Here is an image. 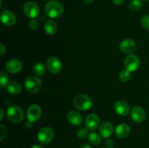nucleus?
<instances>
[{
	"instance_id": "1",
	"label": "nucleus",
	"mask_w": 149,
	"mask_h": 148,
	"mask_svg": "<svg viewBox=\"0 0 149 148\" xmlns=\"http://www.w3.org/2000/svg\"><path fill=\"white\" fill-rule=\"evenodd\" d=\"M45 13L52 18L60 17L63 13L64 8L61 3L57 1H51L47 3L45 7Z\"/></svg>"
},
{
	"instance_id": "2",
	"label": "nucleus",
	"mask_w": 149,
	"mask_h": 148,
	"mask_svg": "<svg viewBox=\"0 0 149 148\" xmlns=\"http://www.w3.org/2000/svg\"><path fill=\"white\" fill-rule=\"evenodd\" d=\"M74 107L81 111H87L93 107V100L89 96L85 94H79L74 99Z\"/></svg>"
},
{
	"instance_id": "3",
	"label": "nucleus",
	"mask_w": 149,
	"mask_h": 148,
	"mask_svg": "<svg viewBox=\"0 0 149 148\" xmlns=\"http://www.w3.org/2000/svg\"><path fill=\"white\" fill-rule=\"evenodd\" d=\"M42 86V81L36 75H30L25 81V88L30 94H36L40 90Z\"/></svg>"
},
{
	"instance_id": "4",
	"label": "nucleus",
	"mask_w": 149,
	"mask_h": 148,
	"mask_svg": "<svg viewBox=\"0 0 149 148\" xmlns=\"http://www.w3.org/2000/svg\"><path fill=\"white\" fill-rule=\"evenodd\" d=\"M7 118L10 121L14 123H19L23 120V111L20 107L16 105L11 106L7 112Z\"/></svg>"
},
{
	"instance_id": "5",
	"label": "nucleus",
	"mask_w": 149,
	"mask_h": 148,
	"mask_svg": "<svg viewBox=\"0 0 149 148\" xmlns=\"http://www.w3.org/2000/svg\"><path fill=\"white\" fill-rule=\"evenodd\" d=\"M38 140L43 145H47L54 138V131L51 128H42L38 133Z\"/></svg>"
},
{
	"instance_id": "6",
	"label": "nucleus",
	"mask_w": 149,
	"mask_h": 148,
	"mask_svg": "<svg viewBox=\"0 0 149 148\" xmlns=\"http://www.w3.org/2000/svg\"><path fill=\"white\" fill-rule=\"evenodd\" d=\"M23 12L29 18H35L39 14V7L33 1H28L23 6Z\"/></svg>"
},
{
	"instance_id": "7",
	"label": "nucleus",
	"mask_w": 149,
	"mask_h": 148,
	"mask_svg": "<svg viewBox=\"0 0 149 148\" xmlns=\"http://www.w3.org/2000/svg\"><path fill=\"white\" fill-rule=\"evenodd\" d=\"M139 57L135 55H130L126 57L125 60V67L127 71L130 72H133L135 71L140 66Z\"/></svg>"
},
{
	"instance_id": "8",
	"label": "nucleus",
	"mask_w": 149,
	"mask_h": 148,
	"mask_svg": "<svg viewBox=\"0 0 149 148\" xmlns=\"http://www.w3.org/2000/svg\"><path fill=\"white\" fill-rule=\"evenodd\" d=\"M28 120L31 122H35L39 120L42 115V109L37 104H32L27 110Z\"/></svg>"
},
{
	"instance_id": "9",
	"label": "nucleus",
	"mask_w": 149,
	"mask_h": 148,
	"mask_svg": "<svg viewBox=\"0 0 149 148\" xmlns=\"http://www.w3.org/2000/svg\"><path fill=\"white\" fill-rule=\"evenodd\" d=\"M47 68L52 73H58L62 69V62L56 57H51L47 62Z\"/></svg>"
},
{
	"instance_id": "10",
	"label": "nucleus",
	"mask_w": 149,
	"mask_h": 148,
	"mask_svg": "<svg viewBox=\"0 0 149 148\" xmlns=\"http://www.w3.org/2000/svg\"><path fill=\"white\" fill-rule=\"evenodd\" d=\"M100 118L96 114H90L85 120V126L88 130L93 131L97 129L100 125Z\"/></svg>"
},
{
	"instance_id": "11",
	"label": "nucleus",
	"mask_w": 149,
	"mask_h": 148,
	"mask_svg": "<svg viewBox=\"0 0 149 148\" xmlns=\"http://www.w3.org/2000/svg\"><path fill=\"white\" fill-rule=\"evenodd\" d=\"M119 49L123 53L130 54L136 49V44L132 39H125L120 43Z\"/></svg>"
},
{
	"instance_id": "12",
	"label": "nucleus",
	"mask_w": 149,
	"mask_h": 148,
	"mask_svg": "<svg viewBox=\"0 0 149 148\" xmlns=\"http://www.w3.org/2000/svg\"><path fill=\"white\" fill-rule=\"evenodd\" d=\"M6 70L11 73H17L22 70L23 64L18 59H11L7 62L5 65Z\"/></svg>"
},
{
	"instance_id": "13",
	"label": "nucleus",
	"mask_w": 149,
	"mask_h": 148,
	"mask_svg": "<svg viewBox=\"0 0 149 148\" xmlns=\"http://www.w3.org/2000/svg\"><path fill=\"white\" fill-rule=\"evenodd\" d=\"M114 110L118 115L122 116H125L128 115L130 110V107L127 102L125 101H118L114 104Z\"/></svg>"
},
{
	"instance_id": "14",
	"label": "nucleus",
	"mask_w": 149,
	"mask_h": 148,
	"mask_svg": "<svg viewBox=\"0 0 149 148\" xmlns=\"http://www.w3.org/2000/svg\"><path fill=\"white\" fill-rule=\"evenodd\" d=\"M1 20L5 26H10L15 23L16 17L14 13L9 10H4L1 14Z\"/></svg>"
},
{
	"instance_id": "15",
	"label": "nucleus",
	"mask_w": 149,
	"mask_h": 148,
	"mask_svg": "<svg viewBox=\"0 0 149 148\" xmlns=\"http://www.w3.org/2000/svg\"><path fill=\"white\" fill-rule=\"evenodd\" d=\"M131 116H132V120L136 123H141L145 120L146 113L144 111L143 108L139 106L133 107L131 112Z\"/></svg>"
},
{
	"instance_id": "16",
	"label": "nucleus",
	"mask_w": 149,
	"mask_h": 148,
	"mask_svg": "<svg viewBox=\"0 0 149 148\" xmlns=\"http://www.w3.org/2000/svg\"><path fill=\"white\" fill-rule=\"evenodd\" d=\"M130 132V126L126 123L119 124L115 130V133H116V136L120 139H125L127 136H129Z\"/></svg>"
},
{
	"instance_id": "17",
	"label": "nucleus",
	"mask_w": 149,
	"mask_h": 148,
	"mask_svg": "<svg viewBox=\"0 0 149 148\" xmlns=\"http://www.w3.org/2000/svg\"><path fill=\"white\" fill-rule=\"evenodd\" d=\"M113 131V126L110 122H105L100 126L99 132L100 135L104 138H109L111 136Z\"/></svg>"
},
{
	"instance_id": "18",
	"label": "nucleus",
	"mask_w": 149,
	"mask_h": 148,
	"mask_svg": "<svg viewBox=\"0 0 149 148\" xmlns=\"http://www.w3.org/2000/svg\"><path fill=\"white\" fill-rule=\"evenodd\" d=\"M68 122L74 126H79L82 122V117L77 111H71L67 115Z\"/></svg>"
},
{
	"instance_id": "19",
	"label": "nucleus",
	"mask_w": 149,
	"mask_h": 148,
	"mask_svg": "<svg viewBox=\"0 0 149 148\" xmlns=\"http://www.w3.org/2000/svg\"><path fill=\"white\" fill-rule=\"evenodd\" d=\"M44 29L47 34L53 35L57 31V25L53 20H48L45 23Z\"/></svg>"
},
{
	"instance_id": "20",
	"label": "nucleus",
	"mask_w": 149,
	"mask_h": 148,
	"mask_svg": "<svg viewBox=\"0 0 149 148\" xmlns=\"http://www.w3.org/2000/svg\"><path fill=\"white\" fill-rule=\"evenodd\" d=\"M7 89L10 94L15 95V94H19L21 91L22 88L19 83L16 82V81H13L7 86Z\"/></svg>"
},
{
	"instance_id": "21",
	"label": "nucleus",
	"mask_w": 149,
	"mask_h": 148,
	"mask_svg": "<svg viewBox=\"0 0 149 148\" xmlns=\"http://www.w3.org/2000/svg\"><path fill=\"white\" fill-rule=\"evenodd\" d=\"M33 72L38 76H42L46 72V68L42 62H37L33 66Z\"/></svg>"
},
{
	"instance_id": "22",
	"label": "nucleus",
	"mask_w": 149,
	"mask_h": 148,
	"mask_svg": "<svg viewBox=\"0 0 149 148\" xmlns=\"http://www.w3.org/2000/svg\"><path fill=\"white\" fill-rule=\"evenodd\" d=\"M88 140L92 145H97L101 142V137L98 133L95 132H92L88 135Z\"/></svg>"
},
{
	"instance_id": "23",
	"label": "nucleus",
	"mask_w": 149,
	"mask_h": 148,
	"mask_svg": "<svg viewBox=\"0 0 149 148\" xmlns=\"http://www.w3.org/2000/svg\"><path fill=\"white\" fill-rule=\"evenodd\" d=\"M142 7L141 0H132L130 4V7L132 11H138Z\"/></svg>"
},
{
	"instance_id": "24",
	"label": "nucleus",
	"mask_w": 149,
	"mask_h": 148,
	"mask_svg": "<svg viewBox=\"0 0 149 148\" xmlns=\"http://www.w3.org/2000/svg\"><path fill=\"white\" fill-rule=\"evenodd\" d=\"M119 78L123 82H127L130 79V72L127 70L121 71L120 74H119Z\"/></svg>"
},
{
	"instance_id": "25",
	"label": "nucleus",
	"mask_w": 149,
	"mask_h": 148,
	"mask_svg": "<svg viewBox=\"0 0 149 148\" xmlns=\"http://www.w3.org/2000/svg\"><path fill=\"white\" fill-rule=\"evenodd\" d=\"M9 81V78L7 76V74H5L4 73L1 72V77H0V84H1V88H4L6 86H7V83Z\"/></svg>"
},
{
	"instance_id": "26",
	"label": "nucleus",
	"mask_w": 149,
	"mask_h": 148,
	"mask_svg": "<svg viewBox=\"0 0 149 148\" xmlns=\"http://www.w3.org/2000/svg\"><path fill=\"white\" fill-rule=\"evenodd\" d=\"M88 135L87 133V129H84V128H81L77 132V136L80 139H84Z\"/></svg>"
},
{
	"instance_id": "27",
	"label": "nucleus",
	"mask_w": 149,
	"mask_h": 148,
	"mask_svg": "<svg viewBox=\"0 0 149 148\" xmlns=\"http://www.w3.org/2000/svg\"><path fill=\"white\" fill-rule=\"evenodd\" d=\"M29 28L32 30H37L38 27H39V23H38V21L36 20H31L29 23Z\"/></svg>"
},
{
	"instance_id": "28",
	"label": "nucleus",
	"mask_w": 149,
	"mask_h": 148,
	"mask_svg": "<svg viewBox=\"0 0 149 148\" xmlns=\"http://www.w3.org/2000/svg\"><path fill=\"white\" fill-rule=\"evenodd\" d=\"M141 24L146 29L149 30V15H145L141 20Z\"/></svg>"
},
{
	"instance_id": "29",
	"label": "nucleus",
	"mask_w": 149,
	"mask_h": 148,
	"mask_svg": "<svg viewBox=\"0 0 149 148\" xmlns=\"http://www.w3.org/2000/svg\"><path fill=\"white\" fill-rule=\"evenodd\" d=\"M7 134V129L3 125H0V140L2 141Z\"/></svg>"
},
{
	"instance_id": "30",
	"label": "nucleus",
	"mask_w": 149,
	"mask_h": 148,
	"mask_svg": "<svg viewBox=\"0 0 149 148\" xmlns=\"http://www.w3.org/2000/svg\"><path fill=\"white\" fill-rule=\"evenodd\" d=\"M105 147L106 148H113L114 147V143H113V141L112 139H106V141L105 142Z\"/></svg>"
},
{
	"instance_id": "31",
	"label": "nucleus",
	"mask_w": 149,
	"mask_h": 148,
	"mask_svg": "<svg viewBox=\"0 0 149 148\" xmlns=\"http://www.w3.org/2000/svg\"><path fill=\"white\" fill-rule=\"evenodd\" d=\"M6 46L4 44L1 43V44H0V55L1 56H3L4 55V54L6 52Z\"/></svg>"
},
{
	"instance_id": "32",
	"label": "nucleus",
	"mask_w": 149,
	"mask_h": 148,
	"mask_svg": "<svg viewBox=\"0 0 149 148\" xmlns=\"http://www.w3.org/2000/svg\"><path fill=\"white\" fill-rule=\"evenodd\" d=\"M112 1H113L115 4L119 5V4H122V3H124L125 0H112Z\"/></svg>"
},
{
	"instance_id": "33",
	"label": "nucleus",
	"mask_w": 149,
	"mask_h": 148,
	"mask_svg": "<svg viewBox=\"0 0 149 148\" xmlns=\"http://www.w3.org/2000/svg\"><path fill=\"white\" fill-rule=\"evenodd\" d=\"M80 148H92V147L90 146V145H87V144H84L83 145H81Z\"/></svg>"
},
{
	"instance_id": "34",
	"label": "nucleus",
	"mask_w": 149,
	"mask_h": 148,
	"mask_svg": "<svg viewBox=\"0 0 149 148\" xmlns=\"http://www.w3.org/2000/svg\"><path fill=\"white\" fill-rule=\"evenodd\" d=\"M26 127H27V128H31V126H32V122L28 120V122H27V123L26 124Z\"/></svg>"
},
{
	"instance_id": "35",
	"label": "nucleus",
	"mask_w": 149,
	"mask_h": 148,
	"mask_svg": "<svg viewBox=\"0 0 149 148\" xmlns=\"http://www.w3.org/2000/svg\"><path fill=\"white\" fill-rule=\"evenodd\" d=\"M84 3L85 4H91V3H93V1H94V0H84Z\"/></svg>"
},
{
	"instance_id": "36",
	"label": "nucleus",
	"mask_w": 149,
	"mask_h": 148,
	"mask_svg": "<svg viewBox=\"0 0 149 148\" xmlns=\"http://www.w3.org/2000/svg\"><path fill=\"white\" fill-rule=\"evenodd\" d=\"M31 148H43V147L39 145H34L31 147Z\"/></svg>"
},
{
	"instance_id": "37",
	"label": "nucleus",
	"mask_w": 149,
	"mask_h": 148,
	"mask_svg": "<svg viewBox=\"0 0 149 148\" xmlns=\"http://www.w3.org/2000/svg\"><path fill=\"white\" fill-rule=\"evenodd\" d=\"M0 110H1V120L3 119V117H4V111H3V109L1 108L0 109Z\"/></svg>"
},
{
	"instance_id": "38",
	"label": "nucleus",
	"mask_w": 149,
	"mask_h": 148,
	"mask_svg": "<svg viewBox=\"0 0 149 148\" xmlns=\"http://www.w3.org/2000/svg\"><path fill=\"white\" fill-rule=\"evenodd\" d=\"M42 1H47V0H42Z\"/></svg>"
},
{
	"instance_id": "39",
	"label": "nucleus",
	"mask_w": 149,
	"mask_h": 148,
	"mask_svg": "<svg viewBox=\"0 0 149 148\" xmlns=\"http://www.w3.org/2000/svg\"><path fill=\"white\" fill-rule=\"evenodd\" d=\"M146 1H149V0H146Z\"/></svg>"
}]
</instances>
